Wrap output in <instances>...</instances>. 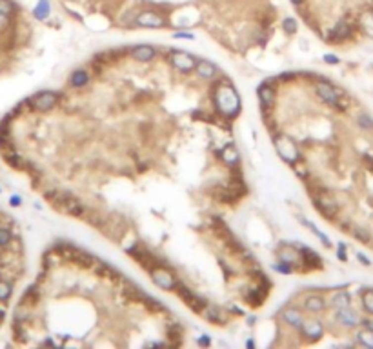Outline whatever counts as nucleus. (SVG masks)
Segmentation results:
<instances>
[{
    "label": "nucleus",
    "instance_id": "f3484780",
    "mask_svg": "<svg viewBox=\"0 0 373 349\" xmlns=\"http://www.w3.org/2000/svg\"><path fill=\"white\" fill-rule=\"evenodd\" d=\"M297 249H299V253L302 255L304 262L310 265V267H321V257H319L317 253H313L308 246H299Z\"/></svg>",
    "mask_w": 373,
    "mask_h": 349
},
{
    "label": "nucleus",
    "instance_id": "7c9ffc66",
    "mask_svg": "<svg viewBox=\"0 0 373 349\" xmlns=\"http://www.w3.org/2000/svg\"><path fill=\"white\" fill-rule=\"evenodd\" d=\"M359 122H361V126H364V128H372L373 122L370 119H368V115H361V119H359Z\"/></svg>",
    "mask_w": 373,
    "mask_h": 349
},
{
    "label": "nucleus",
    "instance_id": "9b49d317",
    "mask_svg": "<svg viewBox=\"0 0 373 349\" xmlns=\"http://www.w3.org/2000/svg\"><path fill=\"white\" fill-rule=\"evenodd\" d=\"M335 316H337L339 324H342L344 327H355L357 324L361 322L359 315L351 309L350 305H348V307H340V309H337V315H335Z\"/></svg>",
    "mask_w": 373,
    "mask_h": 349
},
{
    "label": "nucleus",
    "instance_id": "cd10ccee",
    "mask_svg": "<svg viewBox=\"0 0 373 349\" xmlns=\"http://www.w3.org/2000/svg\"><path fill=\"white\" fill-rule=\"evenodd\" d=\"M282 29L286 31V33H297V20H295L293 17H288V18H284V22H282Z\"/></svg>",
    "mask_w": 373,
    "mask_h": 349
},
{
    "label": "nucleus",
    "instance_id": "4be33fe9",
    "mask_svg": "<svg viewBox=\"0 0 373 349\" xmlns=\"http://www.w3.org/2000/svg\"><path fill=\"white\" fill-rule=\"evenodd\" d=\"M357 342L362 344L364 348H370L373 349V331H370V329H362V331L357 333Z\"/></svg>",
    "mask_w": 373,
    "mask_h": 349
},
{
    "label": "nucleus",
    "instance_id": "a211bd4d",
    "mask_svg": "<svg viewBox=\"0 0 373 349\" xmlns=\"http://www.w3.org/2000/svg\"><path fill=\"white\" fill-rule=\"evenodd\" d=\"M88 82H90V73H88L86 69H77V71H73L71 79H69V84L73 86V87H84Z\"/></svg>",
    "mask_w": 373,
    "mask_h": 349
},
{
    "label": "nucleus",
    "instance_id": "e433bc0d",
    "mask_svg": "<svg viewBox=\"0 0 373 349\" xmlns=\"http://www.w3.org/2000/svg\"><path fill=\"white\" fill-rule=\"evenodd\" d=\"M357 257H359V260H361V262H362V264H364V265H370V260H368L366 257H364V255H361V253H359V255H357Z\"/></svg>",
    "mask_w": 373,
    "mask_h": 349
},
{
    "label": "nucleus",
    "instance_id": "dca6fc26",
    "mask_svg": "<svg viewBox=\"0 0 373 349\" xmlns=\"http://www.w3.org/2000/svg\"><path fill=\"white\" fill-rule=\"evenodd\" d=\"M324 307H326V300H324L323 297H319V295H310V297H306V300H304L306 311H310V313H319V311H323Z\"/></svg>",
    "mask_w": 373,
    "mask_h": 349
},
{
    "label": "nucleus",
    "instance_id": "c756f323",
    "mask_svg": "<svg viewBox=\"0 0 373 349\" xmlns=\"http://www.w3.org/2000/svg\"><path fill=\"white\" fill-rule=\"evenodd\" d=\"M273 269L279 271V273H291V271H293V265L288 264V262H284V260H280V262H277V264H273Z\"/></svg>",
    "mask_w": 373,
    "mask_h": 349
},
{
    "label": "nucleus",
    "instance_id": "2eb2a0df",
    "mask_svg": "<svg viewBox=\"0 0 373 349\" xmlns=\"http://www.w3.org/2000/svg\"><path fill=\"white\" fill-rule=\"evenodd\" d=\"M317 208L321 209L324 215H328V217H333V215L337 213V204H335L333 198L328 197V195H321V197L317 198Z\"/></svg>",
    "mask_w": 373,
    "mask_h": 349
},
{
    "label": "nucleus",
    "instance_id": "b1692460",
    "mask_svg": "<svg viewBox=\"0 0 373 349\" xmlns=\"http://www.w3.org/2000/svg\"><path fill=\"white\" fill-rule=\"evenodd\" d=\"M11 231L7 229V227H0V248H7L9 244H11Z\"/></svg>",
    "mask_w": 373,
    "mask_h": 349
},
{
    "label": "nucleus",
    "instance_id": "c9c22d12",
    "mask_svg": "<svg viewBox=\"0 0 373 349\" xmlns=\"http://www.w3.org/2000/svg\"><path fill=\"white\" fill-rule=\"evenodd\" d=\"M362 324H364V327H366V329L373 331V322L372 320H362Z\"/></svg>",
    "mask_w": 373,
    "mask_h": 349
},
{
    "label": "nucleus",
    "instance_id": "a878e982",
    "mask_svg": "<svg viewBox=\"0 0 373 349\" xmlns=\"http://www.w3.org/2000/svg\"><path fill=\"white\" fill-rule=\"evenodd\" d=\"M206 318H208L211 324H217V322H219V324H222V318H221V315H219V309H217V307H213V305H211V307H208V311H206Z\"/></svg>",
    "mask_w": 373,
    "mask_h": 349
},
{
    "label": "nucleus",
    "instance_id": "393cba45",
    "mask_svg": "<svg viewBox=\"0 0 373 349\" xmlns=\"http://www.w3.org/2000/svg\"><path fill=\"white\" fill-rule=\"evenodd\" d=\"M348 26H346L344 22H340L337 28L331 31V39H335V40H339V39H344V37H348Z\"/></svg>",
    "mask_w": 373,
    "mask_h": 349
},
{
    "label": "nucleus",
    "instance_id": "bb28decb",
    "mask_svg": "<svg viewBox=\"0 0 373 349\" xmlns=\"http://www.w3.org/2000/svg\"><path fill=\"white\" fill-rule=\"evenodd\" d=\"M362 305H364V309L368 313L373 315V291H366V293L362 295Z\"/></svg>",
    "mask_w": 373,
    "mask_h": 349
},
{
    "label": "nucleus",
    "instance_id": "0eeeda50",
    "mask_svg": "<svg viewBox=\"0 0 373 349\" xmlns=\"http://www.w3.org/2000/svg\"><path fill=\"white\" fill-rule=\"evenodd\" d=\"M315 91H317V95L321 96V98H323L326 104L339 107V109H344V107L340 106V96H339V93L335 91L333 86L326 84V82H321V84H317Z\"/></svg>",
    "mask_w": 373,
    "mask_h": 349
},
{
    "label": "nucleus",
    "instance_id": "412c9836",
    "mask_svg": "<svg viewBox=\"0 0 373 349\" xmlns=\"http://www.w3.org/2000/svg\"><path fill=\"white\" fill-rule=\"evenodd\" d=\"M331 305H333L335 309L348 307V305H350V295L346 293V291H339V293H335L333 299H331Z\"/></svg>",
    "mask_w": 373,
    "mask_h": 349
},
{
    "label": "nucleus",
    "instance_id": "72a5a7b5",
    "mask_svg": "<svg viewBox=\"0 0 373 349\" xmlns=\"http://www.w3.org/2000/svg\"><path fill=\"white\" fill-rule=\"evenodd\" d=\"M173 37H175V39H195L191 33H175Z\"/></svg>",
    "mask_w": 373,
    "mask_h": 349
},
{
    "label": "nucleus",
    "instance_id": "58836bf2",
    "mask_svg": "<svg viewBox=\"0 0 373 349\" xmlns=\"http://www.w3.org/2000/svg\"><path fill=\"white\" fill-rule=\"evenodd\" d=\"M302 2H304V0H291V4H293V6H300Z\"/></svg>",
    "mask_w": 373,
    "mask_h": 349
},
{
    "label": "nucleus",
    "instance_id": "39448f33",
    "mask_svg": "<svg viewBox=\"0 0 373 349\" xmlns=\"http://www.w3.org/2000/svg\"><path fill=\"white\" fill-rule=\"evenodd\" d=\"M57 102H58L57 93H53V91H42V93H37V95L33 96L31 104H33V107L37 111H49V109H53V107L57 106Z\"/></svg>",
    "mask_w": 373,
    "mask_h": 349
},
{
    "label": "nucleus",
    "instance_id": "20e7f679",
    "mask_svg": "<svg viewBox=\"0 0 373 349\" xmlns=\"http://www.w3.org/2000/svg\"><path fill=\"white\" fill-rule=\"evenodd\" d=\"M151 278H153V282H155L160 289H164V291H173V289H177L175 276H173V273H170L168 269H164V267H157V269H153L151 271Z\"/></svg>",
    "mask_w": 373,
    "mask_h": 349
},
{
    "label": "nucleus",
    "instance_id": "c85d7f7f",
    "mask_svg": "<svg viewBox=\"0 0 373 349\" xmlns=\"http://www.w3.org/2000/svg\"><path fill=\"white\" fill-rule=\"evenodd\" d=\"M15 11V6H13V2L11 0H0V13L2 15H11V13Z\"/></svg>",
    "mask_w": 373,
    "mask_h": 349
},
{
    "label": "nucleus",
    "instance_id": "ea45409f",
    "mask_svg": "<svg viewBox=\"0 0 373 349\" xmlns=\"http://www.w3.org/2000/svg\"><path fill=\"white\" fill-rule=\"evenodd\" d=\"M246 346H248V348H255V342H253V340H248V342H246Z\"/></svg>",
    "mask_w": 373,
    "mask_h": 349
},
{
    "label": "nucleus",
    "instance_id": "6e6552de",
    "mask_svg": "<svg viewBox=\"0 0 373 349\" xmlns=\"http://www.w3.org/2000/svg\"><path fill=\"white\" fill-rule=\"evenodd\" d=\"M300 331L308 338V342H317V340L324 335V326L321 320H308L302 324Z\"/></svg>",
    "mask_w": 373,
    "mask_h": 349
},
{
    "label": "nucleus",
    "instance_id": "f704fd0d",
    "mask_svg": "<svg viewBox=\"0 0 373 349\" xmlns=\"http://www.w3.org/2000/svg\"><path fill=\"white\" fill-rule=\"evenodd\" d=\"M7 18H9V17H7V15H2V13H0V29H4V28H6Z\"/></svg>",
    "mask_w": 373,
    "mask_h": 349
},
{
    "label": "nucleus",
    "instance_id": "4468645a",
    "mask_svg": "<svg viewBox=\"0 0 373 349\" xmlns=\"http://www.w3.org/2000/svg\"><path fill=\"white\" fill-rule=\"evenodd\" d=\"M257 95H259L260 102H262V106H264V107H272L273 104H275V89H273L268 82L262 84V86H259Z\"/></svg>",
    "mask_w": 373,
    "mask_h": 349
},
{
    "label": "nucleus",
    "instance_id": "5701e85b",
    "mask_svg": "<svg viewBox=\"0 0 373 349\" xmlns=\"http://www.w3.org/2000/svg\"><path fill=\"white\" fill-rule=\"evenodd\" d=\"M11 291H13L11 282H6L0 278V302H6L11 297Z\"/></svg>",
    "mask_w": 373,
    "mask_h": 349
},
{
    "label": "nucleus",
    "instance_id": "9d476101",
    "mask_svg": "<svg viewBox=\"0 0 373 349\" xmlns=\"http://www.w3.org/2000/svg\"><path fill=\"white\" fill-rule=\"evenodd\" d=\"M131 56L135 58L137 62H151L153 58L157 56V49H155L153 45L140 44V45H135V47L131 49Z\"/></svg>",
    "mask_w": 373,
    "mask_h": 349
},
{
    "label": "nucleus",
    "instance_id": "473e14b6",
    "mask_svg": "<svg viewBox=\"0 0 373 349\" xmlns=\"http://www.w3.org/2000/svg\"><path fill=\"white\" fill-rule=\"evenodd\" d=\"M9 202H11V206H15V208H18V206L22 204V198H20V197H17V195H15V197H11V200H9Z\"/></svg>",
    "mask_w": 373,
    "mask_h": 349
},
{
    "label": "nucleus",
    "instance_id": "6ab92c4d",
    "mask_svg": "<svg viewBox=\"0 0 373 349\" xmlns=\"http://www.w3.org/2000/svg\"><path fill=\"white\" fill-rule=\"evenodd\" d=\"M51 13V6H49V0H39V4L35 6L33 9V15L39 20H46V18L49 17Z\"/></svg>",
    "mask_w": 373,
    "mask_h": 349
},
{
    "label": "nucleus",
    "instance_id": "f257e3e1",
    "mask_svg": "<svg viewBox=\"0 0 373 349\" xmlns=\"http://www.w3.org/2000/svg\"><path fill=\"white\" fill-rule=\"evenodd\" d=\"M215 104L219 111L226 117H235L240 111V98H238L235 87L230 84H222L215 91Z\"/></svg>",
    "mask_w": 373,
    "mask_h": 349
},
{
    "label": "nucleus",
    "instance_id": "4c0bfd02",
    "mask_svg": "<svg viewBox=\"0 0 373 349\" xmlns=\"http://www.w3.org/2000/svg\"><path fill=\"white\" fill-rule=\"evenodd\" d=\"M198 344H200V346H209V338H208V337L198 338Z\"/></svg>",
    "mask_w": 373,
    "mask_h": 349
},
{
    "label": "nucleus",
    "instance_id": "f03ea898",
    "mask_svg": "<svg viewBox=\"0 0 373 349\" xmlns=\"http://www.w3.org/2000/svg\"><path fill=\"white\" fill-rule=\"evenodd\" d=\"M275 146H277V151H279V155H280V158H282L284 162L295 164V162H299V160H300L299 147H297V144H295L289 136L279 135L277 138H275Z\"/></svg>",
    "mask_w": 373,
    "mask_h": 349
},
{
    "label": "nucleus",
    "instance_id": "423d86ee",
    "mask_svg": "<svg viewBox=\"0 0 373 349\" xmlns=\"http://www.w3.org/2000/svg\"><path fill=\"white\" fill-rule=\"evenodd\" d=\"M135 24L140 28H164L166 18L162 15H158L157 11H142L137 15Z\"/></svg>",
    "mask_w": 373,
    "mask_h": 349
},
{
    "label": "nucleus",
    "instance_id": "ddd939ff",
    "mask_svg": "<svg viewBox=\"0 0 373 349\" xmlns=\"http://www.w3.org/2000/svg\"><path fill=\"white\" fill-rule=\"evenodd\" d=\"M195 71H197V75L200 79H206V80L215 79L217 75H219V68H217L213 62H209V60H197Z\"/></svg>",
    "mask_w": 373,
    "mask_h": 349
},
{
    "label": "nucleus",
    "instance_id": "7ed1b4c3",
    "mask_svg": "<svg viewBox=\"0 0 373 349\" xmlns=\"http://www.w3.org/2000/svg\"><path fill=\"white\" fill-rule=\"evenodd\" d=\"M168 58H170L171 66L179 69L181 73H189L197 66V56H193L191 53H186V51H171Z\"/></svg>",
    "mask_w": 373,
    "mask_h": 349
},
{
    "label": "nucleus",
    "instance_id": "1a4fd4ad",
    "mask_svg": "<svg viewBox=\"0 0 373 349\" xmlns=\"http://www.w3.org/2000/svg\"><path fill=\"white\" fill-rule=\"evenodd\" d=\"M280 318H282L286 324H289L291 327H297V329H300L302 324L306 322L302 311L297 309V307H284V309L280 311Z\"/></svg>",
    "mask_w": 373,
    "mask_h": 349
},
{
    "label": "nucleus",
    "instance_id": "2f4dec72",
    "mask_svg": "<svg viewBox=\"0 0 373 349\" xmlns=\"http://www.w3.org/2000/svg\"><path fill=\"white\" fill-rule=\"evenodd\" d=\"M324 62L326 64H339V58L335 55H324Z\"/></svg>",
    "mask_w": 373,
    "mask_h": 349
},
{
    "label": "nucleus",
    "instance_id": "f8f14e48",
    "mask_svg": "<svg viewBox=\"0 0 373 349\" xmlns=\"http://www.w3.org/2000/svg\"><path fill=\"white\" fill-rule=\"evenodd\" d=\"M177 289H179V295H181V299L186 302L189 307H191L193 311H202L206 305L204 304V300L202 299H198V297H195V295L189 291V289H186L184 286H177Z\"/></svg>",
    "mask_w": 373,
    "mask_h": 349
},
{
    "label": "nucleus",
    "instance_id": "aec40b11",
    "mask_svg": "<svg viewBox=\"0 0 373 349\" xmlns=\"http://www.w3.org/2000/svg\"><path fill=\"white\" fill-rule=\"evenodd\" d=\"M221 157H222V160L228 164V166H235L237 160H238V153L235 151V147L230 144V146H226L224 149H222Z\"/></svg>",
    "mask_w": 373,
    "mask_h": 349
}]
</instances>
